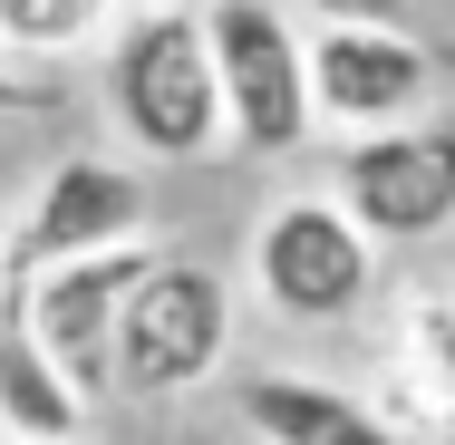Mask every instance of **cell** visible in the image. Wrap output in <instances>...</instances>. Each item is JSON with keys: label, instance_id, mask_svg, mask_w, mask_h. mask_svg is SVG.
Returning <instances> with one entry per match:
<instances>
[{"label": "cell", "instance_id": "cell-3", "mask_svg": "<svg viewBox=\"0 0 455 445\" xmlns=\"http://www.w3.org/2000/svg\"><path fill=\"white\" fill-rule=\"evenodd\" d=\"M252 281H262V300L281 320H310V330L349 320L368 300V281H378V233L339 194H291L252 233Z\"/></svg>", "mask_w": 455, "mask_h": 445}, {"label": "cell", "instance_id": "cell-11", "mask_svg": "<svg viewBox=\"0 0 455 445\" xmlns=\"http://www.w3.org/2000/svg\"><path fill=\"white\" fill-rule=\"evenodd\" d=\"M397 436H436L455 417V300H407L397 310V377L378 407Z\"/></svg>", "mask_w": 455, "mask_h": 445}, {"label": "cell", "instance_id": "cell-7", "mask_svg": "<svg viewBox=\"0 0 455 445\" xmlns=\"http://www.w3.org/2000/svg\"><path fill=\"white\" fill-rule=\"evenodd\" d=\"M116 242H146V175L116 155H59L29 194L20 233H10V271L39 281V271L116 252Z\"/></svg>", "mask_w": 455, "mask_h": 445}, {"label": "cell", "instance_id": "cell-6", "mask_svg": "<svg viewBox=\"0 0 455 445\" xmlns=\"http://www.w3.org/2000/svg\"><path fill=\"white\" fill-rule=\"evenodd\" d=\"M339 203L359 213L378 242H427L455 223V116H417V126H378L339 146Z\"/></svg>", "mask_w": 455, "mask_h": 445}, {"label": "cell", "instance_id": "cell-9", "mask_svg": "<svg viewBox=\"0 0 455 445\" xmlns=\"http://www.w3.org/2000/svg\"><path fill=\"white\" fill-rule=\"evenodd\" d=\"M88 426V387L59 368V349L29 320V281H0V436H39V445H78Z\"/></svg>", "mask_w": 455, "mask_h": 445}, {"label": "cell", "instance_id": "cell-1", "mask_svg": "<svg viewBox=\"0 0 455 445\" xmlns=\"http://www.w3.org/2000/svg\"><path fill=\"white\" fill-rule=\"evenodd\" d=\"M107 107L126 126V146L165 155V165H194V155L233 146V107H223L204 10H136L107 39Z\"/></svg>", "mask_w": 455, "mask_h": 445}, {"label": "cell", "instance_id": "cell-13", "mask_svg": "<svg viewBox=\"0 0 455 445\" xmlns=\"http://www.w3.org/2000/svg\"><path fill=\"white\" fill-rule=\"evenodd\" d=\"M300 10H320V29H339V20H397L407 0H300Z\"/></svg>", "mask_w": 455, "mask_h": 445}, {"label": "cell", "instance_id": "cell-4", "mask_svg": "<svg viewBox=\"0 0 455 445\" xmlns=\"http://www.w3.org/2000/svg\"><path fill=\"white\" fill-rule=\"evenodd\" d=\"M233 349V290L204 262H156L116 320V387L126 397H184Z\"/></svg>", "mask_w": 455, "mask_h": 445}, {"label": "cell", "instance_id": "cell-12", "mask_svg": "<svg viewBox=\"0 0 455 445\" xmlns=\"http://www.w3.org/2000/svg\"><path fill=\"white\" fill-rule=\"evenodd\" d=\"M0 29L20 59H78L116 39V0H0Z\"/></svg>", "mask_w": 455, "mask_h": 445}, {"label": "cell", "instance_id": "cell-16", "mask_svg": "<svg viewBox=\"0 0 455 445\" xmlns=\"http://www.w3.org/2000/svg\"><path fill=\"white\" fill-rule=\"evenodd\" d=\"M146 10H184V0H146Z\"/></svg>", "mask_w": 455, "mask_h": 445}, {"label": "cell", "instance_id": "cell-10", "mask_svg": "<svg viewBox=\"0 0 455 445\" xmlns=\"http://www.w3.org/2000/svg\"><path fill=\"white\" fill-rule=\"evenodd\" d=\"M243 426L262 445H407L368 397L330 387V377H252L243 387Z\"/></svg>", "mask_w": 455, "mask_h": 445}, {"label": "cell", "instance_id": "cell-14", "mask_svg": "<svg viewBox=\"0 0 455 445\" xmlns=\"http://www.w3.org/2000/svg\"><path fill=\"white\" fill-rule=\"evenodd\" d=\"M10 59H20V49H10V29H0V107H20V97H39L29 78H20V68H10Z\"/></svg>", "mask_w": 455, "mask_h": 445}, {"label": "cell", "instance_id": "cell-5", "mask_svg": "<svg viewBox=\"0 0 455 445\" xmlns=\"http://www.w3.org/2000/svg\"><path fill=\"white\" fill-rule=\"evenodd\" d=\"M310 88H320V126L339 136L417 126L436 116V49L407 20H339L310 39Z\"/></svg>", "mask_w": 455, "mask_h": 445}, {"label": "cell", "instance_id": "cell-2", "mask_svg": "<svg viewBox=\"0 0 455 445\" xmlns=\"http://www.w3.org/2000/svg\"><path fill=\"white\" fill-rule=\"evenodd\" d=\"M204 29H213V68H223V107H233V146L243 155H300L320 136L310 39L272 0H213Z\"/></svg>", "mask_w": 455, "mask_h": 445}, {"label": "cell", "instance_id": "cell-8", "mask_svg": "<svg viewBox=\"0 0 455 445\" xmlns=\"http://www.w3.org/2000/svg\"><path fill=\"white\" fill-rule=\"evenodd\" d=\"M165 262L156 242H116V252H88V262H59L29 281V320H39V339L59 349V368L78 377V387H116V320H126V300L146 290V271Z\"/></svg>", "mask_w": 455, "mask_h": 445}, {"label": "cell", "instance_id": "cell-17", "mask_svg": "<svg viewBox=\"0 0 455 445\" xmlns=\"http://www.w3.org/2000/svg\"><path fill=\"white\" fill-rule=\"evenodd\" d=\"M0 445H39V436H0Z\"/></svg>", "mask_w": 455, "mask_h": 445}, {"label": "cell", "instance_id": "cell-15", "mask_svg": "<svg viewBox=\"0 0 455 445\" xmlns=\"http://www.w3.org/2000/svg\"><path fill=\"white\" fill-rule=\"evenodd\" d=\"M0 281H10V242H0Z\"/></svg>", "mask_w": 455, "mask_h": 445}]
</instances>
